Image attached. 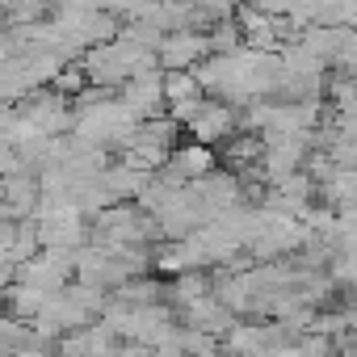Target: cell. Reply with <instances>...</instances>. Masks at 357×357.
<instances>
[{
  "label": "cell",
  "instance_id": "1",
  "mask_svg": "<svg viewBox=\"0 0 357 357\" xmlns=\"http://www.w3.org/2000/svg\"><path fill=\"white\" fill-rule=\"evenodd\" d=\"M211 55V38L206 34H194V30H181V34H168L164 47H160V68L164 72H198Z\"/></svg>",
  "mask_w": 357,
  "mask_h": 357
},
{
  "label": "cell",
  "instance_id": "2",
  "mask_svg": "<svg viewBox=\"0 0 357 357\" xmlns=\"http://www.w3.org/2000/svg\"><path fill=\"white\" fill-rule=\"evenodd\" d=\"M190 135H194V143H202V147H223L227 139L240 135V109L211 97V105L198 114V122L190 126Z\"/></svg>",
  "mask_w": 357,
  "mask_h": 357
},
{
  "label": "cell",
  "instance_id": "3",
  "mask_svg": "<svg viewBox=\"0 0 357 357\" xmlns=\"http://www.w3.org/2000/svg\"><path fill=\"white\" fill-rule=\"evenodd\" d=\"M118 101L139 118V122H151V118H164L168 114V101H164V72H155V76H139V80H130L122 93H118Z\"/></svg>",
  "mask_w": 357,
  "mask_h": 357
},
{
  "label": "cell",
  "instance_id": "4",
  "mask_svg": "<svg viewBox=\"0 0 357 357\" xmlns=\"http://www.w3.org/2000/svg\"><path fill=\"white\" fill-rule=\"evenodd\" d=\"M101 181H105V190L118 198V202H139L143 198V190L151 185V172H139V168H130V164H122V160H114L105 172H101Z\"/></svg>",
  "mask_w": 357,
  "mask_h": 357
},
{
  "label": "cell",
  "instance_id": "5",
  "mask_svg": "<svg viewBox=\"0 0 357 357\" xmlns=\"http://www.w3.org/2000/svg\"><path fill=\"white\" fill-rule=\"evenodd\" d=\"M47 303H51L47 294L30 290V286H22V282L5 286V315H13V319H22V324H38L43 311H47Z\"/></svg>",
  "mask_w": 357,
  "mask_h": 357
},
{
  "label": "cell",
  "instance_id": "6",
  "mask_svg": "<svg viewBox=\"0 0 357 357\" xmlns=\"http://www.w3.org/2000/svg\"><path fill=\"white\" fill-rule=\"evenodd\" d=\"M198 97H206V89L198 84V72H164V101H168V114H172L176 105L198 101Z\"/></svg>",
  "mask_w": 357,
  "mask_h": 357
},
{
  "label": "cell",
  "instance_id": "7",
  "mask_svg": "<svg viewBox=\"0 0 357 357\" xmlns=\"http://www.w3.org/2000/svg\"><path fill=\"white\" fill-rule=\"evenodd\" d=\"M278 55H282L286 76H298V80H307V76H324V68H328V63H324L307 43H290V47H282Z\"/></svg>",
  "mask_w": 357,
  "mask_h": 357
},
{
  "label": "cell",
  "instance_id": "8",
  "mask_svg": "<svg viewBox=\"0 0 357 357\" xmlns=\"http://www.w3.org/2000/svg\"><path fill=\"white\" fill-rule=\"evenodd\" d=\"M206 38H211V55H240L244 51V30H240L236 17L219 22L215 30H206Z\"/></svg>",
  "mask_w": 357,
  "mask_h": 357
},
{
  "label": "cell",
  "instance_id": "9",
  "mask_svg": "<svg viewBox=\"0 0 357 357\" xmlns=\"http://www.w3.org/2000/svg\"><path fill=\"white\" fill-rule=\"evenodd\" d=\"M328 101H332L336 114H357V80L332 76V80H328Z\"/></svg>",
  "mask_w": 357,
  "mask_h": 357
},
{
  "label": "cell",
  "instance_id": "10",
  "mask_svg": "<svg viewBox=\"0 0 357 357\" xmlns=\"http://www.w3.org/2000/svg\"><path fill=\"white\" fill-rule=\"evenodd\" d=\"M155 357H185V353H176V349H155Z\"/></svg>",
  "mask_w": 357,
  "mask_h": 357
},
{
  "label": "cell",
  "instance_id": "11",
  "mask_svg": "<svg viewBox=\"0 0 357 357\" xmlns=\"http://www.w3.org/2000/svg\"><path fill=\"white\" fill-rule=\"evenodd\" d=\"M219 357H236V353H231V349H223V353H219Z\"/></svg>",
  "mask_w": 357,
  "mask_h": 357
}]
</instances>
